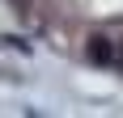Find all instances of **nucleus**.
Returning <instances> with one entry per match:
<instances>
[{
  "label": "nucleus",
  "instance_id": "f257e3e1",
  "mask_svg": "<svg viewBox=\"0 0 123 118\" xmlns=\"http://www.w3.org/2000/svg\"><path fill=\"white\" fill-rule=\"evenodd\" d=\"M89 59H93V63H111V59H115V47H111V38H102V34H93V38H89Z\"/></svg>",
  "mask_w": 123,
  "mask_h": 118
},
{
  "label": "nucleus",
  "instance_id": "f03ea898",
  "mask_svg": "<svg viewBox=\"0 0 123 118\" xmlns=\"http://www.w3.org/2000/svg\"><path fill=\"white\" fill-rule=\"evenodd\" d=\"M115 59H119V63H123V47H119V51H115Z\"/></svg>",
  "mask_w": 123,
  "mask_h": 118
}]
</instances>
